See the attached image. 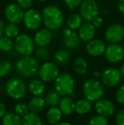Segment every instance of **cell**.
Wrapping results in <instances>:
<instances>
[{
    "instance_id": "obj_1",
    "label": "cell",
    "mask_w": 124,
    "mask_h": 125,
    "mask_svg": "<svg viewBox=\"0 0 124 125\" xmlns=\"http://www.w3.org/2000/svg\"><path fill=\"white\" fill-rule=\"evenodd\" d=\"M43 22L45 27L50 31L60 29L64 23V15L62 11L55 5H48L42 13Z\"/></svg>"
},
{
    "instance_id": "obj_2",
    "label": "cell",
    "mask_w": 124,
    "mask_h": 125,
    "mask_svg": "<svg viewBox=\"0 0 124 125\" xmlns=\"http://www.w3.org/2000/svg\"><path fill=\"white\" fill-rule=\"evenodd\" d=\"M38 61L31 55H24L15 63V70L22 77H31L37 73Z\"/></svg>"
},
{
    "instance_id": "obj_3",
    "label": "cell",
    "mask_w": 124,
    "mask_h": 125,
    "mask_svg": "<svg viewBox=\"0 0 124 125\" xmlns=\"http://www.w3.org/2000/svg\"><path fill=\"white\" fill-rule=\"evenodd\" d=\"M83 93L86 99L90 101H97L103 98L105 89L103 84L96 79L87 80L83 84Z\"/></svg>"
},
{
    "instance_id": "obj_4",
    "label": "cell",
    "mask_w": 124,
    "mask_h": 125,
    "mask_svg": "<svg viewBox=\"0 0 124 125\" xmlns=\"http://www.w3.org/2000/svg\"><path fill=\"white\" fill-rule=\"evenodd\" d=\"M55 81V90L61 96L70 95L74 91L75 81L69 73L59 74Z\"/></svg>"
},
{
    "instance_id": "obj_5",
    "label": "cell",
    "mask_w": 124,
    "mask_h": 125,
    "mask_svg": "<svg viewBox=\"0 0 124 125\" xmlns=\"http://www.w3.org/2000/svg\"><path fill=\"white\" fill-rule=\"evenodd\" d=\"M14 43L15 50L20 55H31L35 50L34 40L27 33L19 34Z\"/></svg>"
},
{
    "instance_id": "obj_6",
    "label": "cell",
    "mask_w": 124,
    "mask_h": 125,
    "mask_svg": "<svg viewBox=\"0 0 124 125\" xmlns=\"http://www.w3.org/2000/svg\"><path fill=\"white\" fill-rule=\"evenodd\" d=\"M6 92L10 98L14 100H20L26 95L27 85L22 79L13 77L6 83Z\"/></svg>"
},
{
    "instance_id": "obj_7",
    "label": "cell",
    "mask_w": 124,
    "mask_h": 125,
    "mask_svg": "<svg viewBox=\"0 0 124 125\" xmlns=\"http://www.w3.org/2000/svg\"><path fill=\"white\" fill-rule=\"evenodd\" d=\"M99 4L95 0H83L79 6V14L86 21H91L99 15Z\"/></svg>"
},
{
    "instance_id": "obj_8",
    "label": "cell",
    "mask_w": 124,
    "mask_h": 125,
    "mask_svg": "<svg viewBox=\"0 0 124 125\" xmlns=\"http://www.w3.org/2000/svg\"><path fill=\"white\" fill-rule=\"evenodd\" d=\"M23 22L26 27L29 30H37L40 27L43 21L42 15L35 9H28L24 13Z\"/></svg>"
},
{
    "instance_id": "obj_9",
    "label": "cell",
    "mask_w": 124,
    "mask_h": 125,
    "mask_svg": "<svg viewBox=\"0 0 124 125\" xmlns=\"http://www.w3.org/2000/svg\"><path fill=\"white\" fill-rule=\"evenodd\" d=\"M105 38L110 43H119L124 39V26L120 23L108 26L105 33Z\"/></svg>"
},
{
    "instance_id": "obj_10",
    "label": "cell",
    "mask_w": 124,
    "mask_h": 125,
    "mask_svg": "<svg viewBox=\"0 0 124 125\" xmlns=\"http://www.w3.org/2000/svg\"><path fill=\"white\" fill-rule=\"evenodd\" d=\"M38 75L43 82H52L59 75V69L53 62H45L38 70Z\"/></svg>"
},
{
    "instance_id": "obj_11",
    "label": "cell",
    "mask_w": 124,
    "mask_h": 125,
    "mask_svg": "<svg viewBox=\"0 0 124 125\" xmlns=\"http://www.w3.org/2000/svg\"><path fill=\"white\" fill-rule=\"evenodd\" d=\"M105 59L111 63H118L124 58V49L119 43H111L105 51Z\"/></svg>"
},
{
    "instance_id": "obj_12",
    "label": "cell",
    "mask_w": 124,
    "mask_h": 125,
    "mask_svg": "<svg viewBox=\"0 0 124 125\" xmlns=\"http://www.w3.org/2000/svg\"><path fill=\"white\" fill-rule=\"evenodd\" d=\"M23 9L18 4V3H10L7 5L4 10L5 18L8 20V21L12 23L18 24L23 20L24 16Z\"/></svg>"
},
{
    "instance_id": "obj_13",
    "label": "cell",
    "mask_w": 124,
    "mask_h": 125,
    "mask_svg": "<svg viewBox=\"0 0 124 125\" xmlns=\"http://www.w3.org/2000/svg\"><path fill=\"white\" fill-rule=\"evenodd\" d=\"M122 74L116 68H107L101 74L103 83L108 87H115L118 85L122 80Z\"/></svg>"
},
{
    "instance_id": "obj_14",
    "label": "cell",
    "mask_w": 124,
    "mask_h": 125,
    "mask_svg": "<svg viewBox=\"0 0 124 125\" xmlns=\"http://www.w3.org/2000/svg\"><path fill=\"white\" fill-rule=\"evenodd\" d=\"M62 34L64 37V43L66 48L73 50L80 45L81 39L79 35L75 32V31H72L69 27H66L62 30Z\"/></svg>"
},
{
    "instance_id": "obj_15",
    "label": "cell",
    "mask_w": 124,
    "mask_h": 125,
    "mask_svg": "<svg viewBox=\"0 0 124 125\" xmlns=\"http://www.w3.org/2000/svg\"><path fill=\"white\" fill-rule=\"evenodd\" d=\"M95 111L99 115L103 117H111L115 112L114 104L108 99H102L97 100L95 104Z\"/></svg>"
},
{
    "instance_id": "obj_16",
    "label": "cell",
    "mask_w": 124,
    "mask_h": 125,
    "mask_svg": "<svg viewBox=\"0 0 124 125\" xmlns=\"http://www.w3.org/2000/svg\"><path fill=\"white\" fill-rule=\"evenodd\" d=\"M106 49V45L105 42L99 38L92 39L89 42H88L86 45V51L89 55L94 57L102 55L105 53Z\"/></svg>"
},
{
    "instance_id": "obj_17",
    "label": "cell",
    "mask_w": 124,
    "mask_h": 125,
    "mask_svg": "<svg viewBox=\"0 0 124 125\" xmlns=\"http://www.w3.org/2000/svg\"><path fill=\"white\" fill-rule=\"evenodd\" d=\"M34 43L38 47L48 46L52 40V32L48 28H43L38 30L34 36Z\"/></svg>"
},
{
    "instance_id": "obj_18",
    "label": "cell",
    "mask_w": 124,
    "mask_h": 125,
    "mask_svg": "<svg viewBox=\"0 0 124 125\" xmlns=\"http://www.w3.org/2000/svg\"><path fill=\"white\" fill-rule=\"evenodd\" d=\"M78 35H79L81 41L89 42L90 40L94 39V38L95 27L89 21L83 23V25L80 26V28L78 29Z\"/></svg>"
},
{
    "instance_id": "obj_19",
    "label": "cell",
    "mask_w": 124,
    "mask_h": 125,
    "mask_svg": "<svg viewBox=\"0 0 124 125\" xmlns=\"http://www.w3.org/2000/svg\"><path fill=\"white\" fill-rule=\"evenodd\" d=\"M59 108L60 109L61 112L65 115H71L74 112L75 108H76V104L73 101L72 98L70 96H65L62 98L59 104Z\"/></svg>"
},
{
    "instance_id": "obj_20",
    "label": "cell",
    "mask_w": 124,
    "mask_h": 125,
    "mask_svg": "<svg viewBox=\"0 0 124 125\" xmlns=\"http://www.w3.org/2000/svg\"><path fill=\"white\" fill-rule=\"evenodd\" d=\"M45 105H46V102H45L44 99L39 97V96H35L34 98L30 100L27 106H28L30 112L38 114L44 109Z\"/></svg>"
},
{
    "instance_id": "obj_21",
    "label": "cell",
    "mask_w": 124,
    "mask_h": 125,
    "mask_svg": "<svg viewBox=\"0 0 124 125\" xmlns=\"http://www.w3.org/2000/svg\"><path fill=\"white\" fill-rule=\"evenodd\" d=\"M29 90L33 95L40 96L44 93L45 91V83L41 78H34L29 83Z\"/></svg>"
},
{
    "instance_id": "obj_22",
    "label": "cell",
    "mask_w": 124,
    "mask_h": 125,
    "mask_svg": "<svg viewBox=\"0 0 124 125\" xmlns=\"http://www.w3.org/2000/svg\"><path fill=\"white\" fill-rule=\"evenodd\" d=\"M83 19L80 15V14H71L66 20V26L72 31H76L83 25Z\"/></svg>"
},
{
    "instance_id": "obj_23",
    "label": "cell",
    "mask_w": 124,
    "mask_h": 125,
    "mask_svg": "<svg viewBox=\"0 0 124 125\" xmlns=\"http://www.w3.org/2000/svg\"><path fill=\"white\" fill-rule=\"evenodd\" d=\"M92 109V101L88 99H81L76 103L75 111L80 115H85L88 113Z\"/></svg>"
},
{
    "instance_id": "obj_24",
    "label": "cell",
    "mask_w": 124,
    "mask_h": 125,
    "mask_svg": "<svg viewBox=\"0 0 124 125\" xmlns=\"http://www.w3.org/2000/svg\"><path fill=\"white\" fill-rule=\"evenodd\" d=\"M61 116L62 112L60 108L56 106H52L47 112L46 117L48 124L54 125L60 122V120L61 119Z\"/></svg>"
},
{
    "instance_id": "obj_25",
    "label": "cell",
    "mask_w": 124,
    "mask_h": 125,
    "mask_svg": "<svg viewBox=\"0 0 124 125\" xmlns=\"http://www.w3.org/2000/svg\"><path fill=\"white\" fill-rule=\"evenodd\" d=\"M2 125H22V122L20 117L16 113L8 112L2 118Z\"/></svg>"
},
{
    "instance_id": "obj_26",
    "label": "cell",
    "mask_w": 124,
    "mask_h": 125,
    "mask_svg": "<svg viewBox=\"0 0 124 125\" xmlns=\"http://www.w3.org/2000/svg\"><path fill=\"white\" fill-rule=\"evenodd\" d=\"M54 57H55V60L57 63L60 65H65L67 64L71 60V54L68 50L60 49V50L55 51Z\"/></svg>"
},
{
    "instance_id": "obj_27",
    "label": "cell",
    "mask_w": 124,
    "mask_h": 125,
    "mask_svg": "<svg viewBox=\"0 0 124 125\" xmlns=\"http://www.w3.org/2000/svg\"><path fill=\"white\" fill-rule=\"evenodd\" d=\"M45 102L47 105L49 106H56L60 104V101L61 100V95L57 92L56 90H50L45 97Z\"/></svg>"
},
{
    "instance_id": "obj_28",
    "label": "cell",
    "mask_w": 124,
    "mask_h": 125,
    "mask_svg": "<svg viewBox=\"0 0 124 125\" xmlns=\"http://www.w3.org/2000/svg\"><path fill=\"white\" fill-rule=\"evenodd\" d=\"M22 125H43L40 117L36 113L28 112L21 120Z\"/></svg>"
},
{
    "instance_id": "obj_29",
    "label": "cell",
    "mask_w": 124,
    "mask_h": 125,
    "mask_svg": "<svg viewBox=\"0 0 124 125\" xmlns=\"http://www.w3.org/2000/svg\"><path fill=\"white\" fill-rule=\"evenodd\" d=\"M73 68H74V71L77 74H86L87 71H88V64H87L86 61L83 57H77L74 61Z\"/></svg>"
},
{
    "instance_id": "obj_30",
    "label": "cell",
    "mask_w": 124,
    "mask_h": 125,
    "mask_svg": "<svg viewBox=\"0 0 124 125\" xmlns=\"http://www.w3.org/2000/svg\"><path fill=\"white\" fill-rule=\"evenodd\" d=\"M4 34L6 37L10 38H15L19 34H20V30L17 26V24L10 22L7 24L4 27Z\"/></svg>"
},
{
    "instance_id": "obj_31",
    "label": "cell",
    "mask_w": 124,
    "mask_h": 125,
    "mask_svg": "<svg viewBox=\"0 0 124 125\" xmlns=\"http://www.w3.org/2000/svg\"><path fill=\"white\" fill-rule=\"evenodd\" d=\"M15 46L13 40L8 37H2L0 38V50L8 52L10 51Z\"/></svg>"
},
{
    "instance_id": "obj_32",
    "label": "cell",
    "mask_w": 124,
    "mask_h": 125,
    "mask_svg": "<svg viewBox=\"0 0 124 125\" xmlns=\"http://www.w3.org/2000/svg\"><path fill=\"white\" fill-rule=\"evenodd\" d=\"M12 70V64L10 61H0V78L5 77L10 73Z\"/></svg>"
},
{
    "instance_id": "obj_33",
    "label": "cell",
    "mask_w": 124,
    "mask_h": 125,
    "mask_svg": "<svg viewBox=\"0 0 124 125\" xmlns=\"http://www.w3.org/2000/svg\"><path fill=\"white\" fill-rule=\"evenodd\" d=\"M88 125H109V121L105 117L98 115L92 117L88 121Z\"/></svg>"
},
{
    "instance_id": "obj_34",
    "label": "cell",
    "mask_w": 124,
    "mask_h": 125,
    "mask_svg": "<svg viewBox=\"0 0 124 125\" xmlns=\"http://www.w3.org/2000/svg\"><path fill=\"white\" fill-rule=\"evenodd\" d=\"M15 112L17 115H19L20 117H24L29 112V109L27 105H26L25 103H17L15 106Z\"/></svg>"
},
{
    "instance_id": "obj_35",
    "label": "cell",
    "mask_w": 124,
    "mask_h": 125,
    "mask_svg": "<svg viewBox=\"0 0 124 125\" xmlns=\"http://www.w3.org/2000/svg\"><path fill=\"white\" fill-rule=\"evenodd\" d=\"M35 53H36V55L39 59L45 60L48 57V55L50 54V51L49 49L47 46H43V47H38L36 50V51H35Z\"/></svg>"
},
{
    "instance_id": "obj_36",
    "label": "cell",
    "mask_w": 124,
    "mask_h": 125,
    "mask_svg": "<svg viewBox=\"0 0 124 125\" xmlns=\"http://www.w3.org/2000/svg\"><path fill=\"white\" fill-rule=\"evenodd\" d=\"M83 1V0H65V3L68 7V9L72 11L79 7Z\"/></svg>"
},
{
    "instance_id": "obj_37",
    "label": "cell",
    "mask_w": 124,
    "mask_h": 125,
    "mask_svg": "<svg viewBox=\"0 0 124 125\" xmlns=\"http://www.w3.org/2000/svg\"><path fill=\"white\" fill-rule=\"evenodd\" d=\"M116 99L120 104L124 105V85L121 86L116 93Z\"/></svg>"
},
{
    "instance_id": "obj_38",
    "label": "cell",
    "mask_w": 124,
    "mask_h": 125,
    "mask_svg": "<svg viewBox=\"0 0 124 125\" xmlns=\"http://www.w3.org/2000/svg\"><path fill=\"white\" fill-rule=\"evenodd\" d=\"M17 3L22 9L28 10L33 4V0H17Z\"/></svg>"
},
{
    "instance_id": "obj_39",
    "label": "cell",
    "mask_w": 124,
    "mask_h": 125,
    "mask_svg": "<svg viewBox=\"0 0 124 125\" xmlns=\"http://www.w3.org/2000/svg\"><path fill=\"white\" fill-rule=\"evenodd\" d=\"M116 125H124V108L120 110L116 116Z\"/></svg>"
},
{
    "instance_id": "obj_40",
    "label": "cell",
    "mask_w": 124,
    "mask_h": 125,
    "mask_svg": "<svg viewBox=\"0 0 124 125\" xmlns=\"http://www.w3.org/2000/svg\"><path fill=\"white\" fill-rule=\"evenodd\" d=\"M91 23L93 24V26L95 28H99V27H101V26H103L104 21H103V19L101 18L100 16H99V15H98V16L94 17L93 20L91 21Z\"/></svg>"
},
{
    "instance_id": "obj_41",
    "label": "cell",
    "mask_w": 124,
    "mask_h": 125,
    "mask_svg": "<svg viewBox=\"0 0 124 125\" xmlns=\"http://www.w3.org/2000/svg\"><path fill=\"white\" fill-rule=\"evenodd\" d=\"M6 113V107L2 102H0V119L3 118V117Z\"/></svg>"
},
{
    "instance_id": "obj_42",
    "label": "cell",
    "mask_w": 124,
    "mask_h": 125,
    "mask_svg": "<svg viewBox=\"0 0 124 125\" xmlns=\"http://www.w3.org/2000/svg\"><path fill=\"white\" fill-rule=\"evenodd\" d=\"M117 8L121 13L124 14V0H118L117 1Z\"/></svg>"
},
{
    "instance_id": "obj_43",
    "label": "cell",
    "mask_w": 124,
    "mask_h": 125,
    "mask_svg": "<svg viewBox=\"0 0 124 125\" xmlns=\"http://www.w3.org/2000/svg\"><path fill=\"white\" fill-rule=\"evenodd\" d=\"M4 23H3V21L2 20H0V38H2L3 35V33H4Z\"/></svg>"
},
{
    "instance_id": "obj_44",
    "label": "cell",
    "mask_w": 124,
    "mask_h": 125,
    "mask_svg": "<svg viewBox=\"0 0 124 125\" xmlns=\"http://www.w3.org/2000/svg\"><path fill=\"white\" fill-rule=\"evenodd\" d=\"M54 125H71V124H69V123H66V122H62V123H57V124H54Z\"/></svg>"
},
{
    "instance_id": "obj_45",
    "label": "cell",
    "mask_w": 124,
    "mask_h": 125,
    "mask_svg": "<svg viewBox=\"0 0 124 125\" xmlns=\"http://www.w3.org/2000/svg\"><path fill=\"white\" fill-rule=\"evenodd\" d=\"M94 77H100V73L99 71H95L94 73Z\"/></svg>"
},
{
    "instance_id": "obj_46",
    "label": "cell",
    "mask_w": 124,
    "mask_h": 125,
    "mask_svg": "<svg viewBox=\"0 0 124 125\" xmlns=\"http://www.w3.org/2000/svg\"><path fill=\"white\" fill-rule=\"evenodd\" d=\"M119 71H120V73H121L122 76H123V77H124V64L121 66V68H120Z\"/></svg>"
},
{
    "instance_id": "obj_47",
    "label": "cell",
    "mask_w": 124,
    "mask_h": 125,
    "mask_svg": "<svg viewBox=\"0 0 124 125\" xmlns=\"http://www.w3.org/2000/svg\"><path fill=\"white\" fill-rule=\"evenodd\" d=\"M69 96H70V97H71V98H73V97H75V96H76V93H75L74 91H73L72 93H71V94H70Z\"/></svg>"
},
{
    "instance_id": "obj_48",
    "label": "cell",
    "mask_w": 124,
    "mask_h": 125,
    "mask_svg": "<svg viewBox=\"0 0 124 125\" xmlns=\"http://www.w3.org/2000/svg\"><path fill=\"white\" fill-rule=\"evenodd\" d=\"M38 1H39V2H44V1H46V0H38Z\"/></svg>"
}]
</instances>
